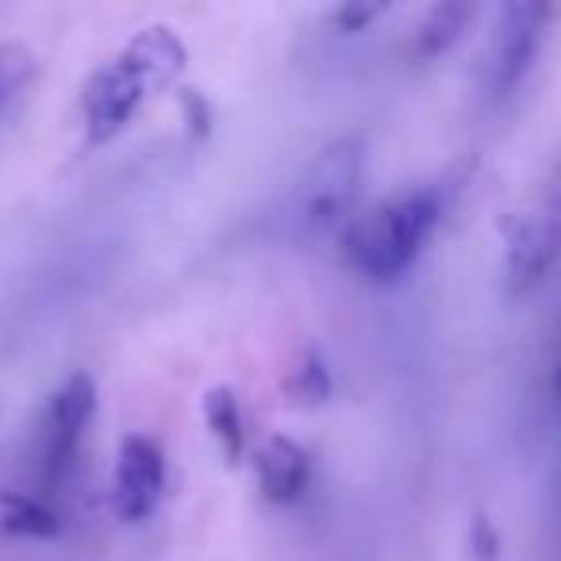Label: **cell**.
Segmentation results:
<instances>
[{
	"instance_id": "4",
	"label": "cell",
	"mask_w": 561,
	"mask_h": 561,
	"mask_svg": "<svg viewBox=\"0 0 561 561\" xmlns=\"http://www.w3.org/2000/svg\"><path fill=\"white\" fill-rule=\"evenodd\" d=\"M561 257V162L550 165L535 193L507 219L504 239V289L507 297H527L538 289Z\"/></svg>"
},
{
	"instance_id": "12",
	"label": "cell",
	"mask_w": 561,
	"mask_h": 561,
	"mask_svg": "<svg viewBox=\"0 0 561 561\" xmlns=\"http://www.w3.org/2000/svg\"><path fill=\"white\" fill-rule=\"evenodd\" d=\"M35 78V55L24 43H0V119L9 116Z\"/></svg>"
},
{
	"instance_id": "3",
	"label": "cell",
	"mask_w": 561,
	"mask_h": 561,
	"mask_svg": "<svg viewBox=\"0 0 561 561\" xmlns=\"http://www.w3.org/2000/svg\"><path fill=\"white\" fill-rule=\"evenodd\" d=\"M366 158V139L351 131L328 142L308 162V170L297 181V196H293V211H297V227L305 239H331V234H343L351 227V219L358 216Z\"/></svg>"
},
{
	"instance_id": "9",
	"label": "cell",
	"mask_w": 561,
	"mask_h": 561,
	"mask_svg": "<svg viewBox=\"0 0 561 561\" xmlns=\"http://www.w3.org/2000/svg\"><path fill=\"white\" fill-rule=\"evenodd\" d=\"M477 9L473 4H461V0H446L427 9V16L415 27V55L420 58H438L454 47V43L466 35V27L473 24Z\"/></svg>"
},
{
	"instance_id": "14",
	"label": "cell",
	"mask_w": 561,
	"mask_h": 561,
	"mask_svg": "<svg viewBox=\"0 0 561 561\" xmlns=\"http://www.w3.org/2000/svg\"><path fill=\"white\" fill-rule=\"evenodd\" d=\"M558 397H561V369H558Z\"/></svg>"
},
{
	"instance_id": "8",
	"label": "cell",
	"mask_w": 561,
	"mask_h": 561,
	"mask_svg": "<svg viewBox=\"0 0 561 561\" xmlns=\"http://www.w3.org/2000/svg\"><path fill=\"white\" fill-rule=\"evenodd\" d=\"M254 481L270 504H297L312 481V458L289 435H273L254 450Z\"/></svg>"
},
{
	"instance_id": "2",
	"label": "cell",
	"mask_w": 561,
	"mask_h": 561,
	"mask_svg": "<svg viewBox=\"0 0 561 561\" xmlns=\"http://www.w3.org/2000/svg\"><path fill=\"white\" fill-rule=\"evenodd\" d=\"M185 70V47L170 27H147L139 32L119 58L89 78L85 96H81V116L93 142H108L119 135L131 116L142 108L147 93L170 85Z\"/></svg>"
},
{
	"instance_id": "11",
	"label": "cell",
	"mask_w": 561,
	"mask_h": 561,
	"mask_svg": "<svg viewBox=\"0 0 561 561\" xmlns=\"http://www.w3.org/2000/svg\"><path fill=\"white\" fill-rule=\"evenodd\" d=\"M0 519H4V527L12 535H27V538H55L62 530L58 515L43 500L24 496V492H9V496L0 500Z\"/></svg>"
},
{
	"instance_id": "7",
	"label": "cell",
	"mask_w": 561,
	"mask_h": 561,
	"mask_svg": "<svg viewBox=\"0 0 561 561\" xmlns=\"http://www.w3.org/2000/svg\"><path fill=\"white\" fill-rule=\"evenodd\" d=\"M165 489V458L162 446L147 435H127L116 450V473H112V507L124 523H142L154 515Z\"/></svg>"
},
{
	"instance_id": "6",
	"label": "cell",
	"mask_w": 561,
	"mask_h": 561,
	"mask_svg": "<svg viewBox=\"0 0 561 561\" xmlns=\"http://www.w3.org/2000/svg\"><path fill=\"white\" fill-rule=\"evenodd\" d=\"M558 16L553 4H504L492 32L489 55H484V85L492 96H507L523 85V78L535 66L538 50L546 43V27Z\"/></svg>"
},
{
	"instance_id": "13",
	"label": "cell",
	"mask_w": 561,
	"mask_h": 561,
	"mask_svg": "<svg viewBox=\"0 0 561 561\" xmlns=\"http://www.w3.org/2000/svg\"><path fill=\"white\" fill-rule=\"evenodd\" d=\"M385 16V4H366V0H351L343 9L331 12V27H339L343 35H358L366 32L374 20Z\"/></svg>"
},
{
	"instance_id": "10",
	"label": "cell",
	"mask_w": 561,
	"mask_h": 561,
	"mask_svg": "<svg viewBox=\"0 0 561 561\" xmlns=\"http://www.w3.org/2000/svg\"><path fill=\"white\" fill-rule=\"evenodd\" d=\"M204 420H208L211 438L219 443L224 458L239 461L242 450H247V420H242V408L234 400V392L227 385H216V389L204 392Z\"/></svg>"
},
{
	"instance_id": "1",
	"label": "cell",
	"mask_w": 561,
	"mask_h": 561,
	"mask_svg": "<svg viewBox=\"0 0 561 561\" xmlns=\"http://www.w3.org/2000/svg\"><path fill=\"white\" fill-rule=\"evenodd\" d=\"M438 219H443V193L435 185H415L358 211L351 227L339 234V247L362 277L385 285L412 270L435 234Z\"/></svg>"
},
{
	"instance_id": "5",
	"label": "cell",
	"mask_w": 561,
	"mask_h": 561,
	"mask_svg": "<svg viewBox=\"0 0 561 561\" xmlns=\"http://www.w3.org/2000/svg\"><path fill=\"white\" fill-rule=\"evenodd\" d=\"M96 412V381L89 374L66 377L47 400L39 415V435H35V473L47 492L62 489L73 473V461L85 443V431Z\"/></svg>"
}]
</instances>
